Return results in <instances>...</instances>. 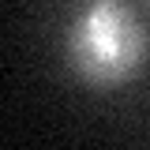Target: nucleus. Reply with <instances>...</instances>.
<instances>
[{
  "label": "nucleus",
  "instance_id": "1",
  "mask_svg": "<svg viewBox=\"0 0 150 150\" xmlns=\"http://www.w3.org/2000/svg\"><path fill=\"white\" fill-rule=\"evenodd\" d=\"M146 60V26L124 4H86L68 26V64L90 86H120Z\"/></svg>",
  "mask_w": 150,
  "mask_h": 150
},
{
  "label": "nucleus",
  "instance_id": "2",
  "mask_svg": "<svg viewBox=\"0 0 150 150\" xmlns=\"http://www.w3.org/2000/svg\"><path fill=\"white\" fill-rule=\"evenodd\" d=\"M146 11H150V0H146Z\"/></svg>",
  "mask_w": 150,
  "mask_h": 150
}]
</instances>
